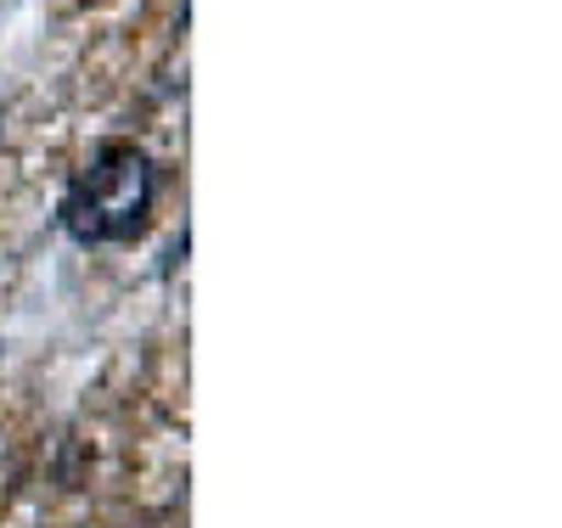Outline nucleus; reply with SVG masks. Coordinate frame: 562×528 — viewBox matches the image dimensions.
I'll use <instances>...</instances> for the list:
<instances>
[{"label":"nucleus","instance_id":"obj_1","mask_svg":"<svg viewBox=\"0 0 562 528\" xmlns=\"http://www.w3.org/2000/svg\"><path fill=\"white\" fill-rule=\"evenodd\" d=\"M153 209V164L130 141H108L90 158V169L68 186L63 198V225L74 243L97 248V243H130Z\"/></svg>","mask_w":562,"mask_h":528}]
</instances>
